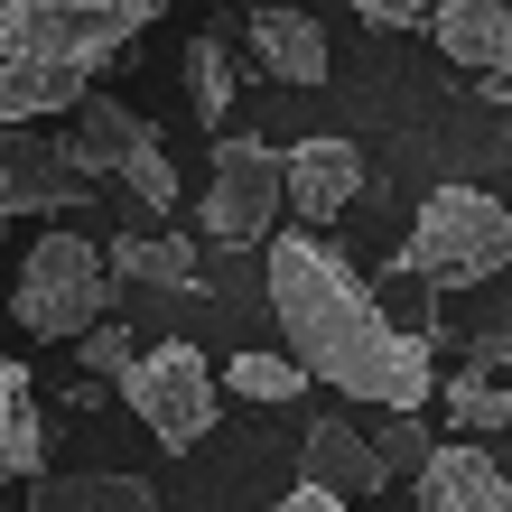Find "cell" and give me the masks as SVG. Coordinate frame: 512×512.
I'll use <instances>...</instances> for the list:
<instances>
[{"label":"cell","mask_w":512,"mask_h":512,"mask_svg":"<svg viewBox=\"0 0 512 512\" xmlns=\"http://www.w3.org/2000/svg\"><path fill=\"white\" fill-rule=\"evenodd\" d=\"M122 410L159 447H196L215 429V410H224V382H215V364H205L196 345H149L131 364V382H122Z\"/></svg>","instance_id":"6"},{"label":"cell","mask_w":512,"mask_h":512,"mask_svg":"<svg viewBox=\"0 0 512 512\" xmlns=\"http://www.w3.org/2000/svg\"><path fill=\"white\" fill-rule=\"evenodd\" d=\"M270 512H354V503H336V494H317V485H298V494H280Z\"/></svg>","instance_id":"24"},{"label":"cell","mask_w":512,"mask_h":512,"mask_svg":"<svg viewBox=\"0 0 512 512\" xmlns=\"http://www.w3.org/2000/svg\"><path fill=\"white\" fill-rule=\"evenodd\" d=\"M159 28V0H0V131L84 112L94 75Z\"/></svg>","instance_id":"2"},{"label":"cell","mask_w":512,"mask_h":512,"mask_svg":"<svg viewBox=\"0 0 512 512\" xmlns=\"http://www.w3.org/2000/svg\"><path fill=\"white\" fill-rule=\"evenodd\" d=\"M84 196H94V177L75 168L66 140H47V131H0V215H10V224L75 215Z\"/></svg>","instance_id":"7"},{"label":"cell","mask_w":512,"mask_h":512,"mask_svg":"<svg viewBox=\"0 0 512 512\" xmlns=\"http://www.w3.org/2000/svg\"><path fill=\"white\" fill-rule=\"evenodd\" d=\"M419 512H512V475L485 447H438V466L419 475Z\"/></svg>","instance_id":"11"},{"label":"cell","mask_w":512,"mask_h":512,"mask_svg":"<svg viewBox=\"0 0 512 512\" xmlns=\"http://www.w3.org/2000/svg\"><path fill=\"white\" fill-rule=\"evenodd\" d=\"M447 419L466 438H494V429H512V391L485 382V373H447Z\"/></svg>","instance_id":"18"},{"label":"cell","mask_w":512,"mask_h":512,"mask_svg":"<svg viewBox=\"0 0 512 512\" xmlns=\"http://www.w3.org/2000/svg\"><path fill=\"white\" fill-rule=\"evenodd\" d=\"M373 447H382V466H391V475H410V485H419V475L438 466V447H447V438H429V419H382Z\"/></svg>","instance_id":"20"},{"label":"cell","mask_w":512,"mask_h":512,"mask_svg":"<svg viewBox=\"0 0 512 512\" xmlns=\"http://www.w3.org/2000/svg\"><path fill=\"white\" fill-rule=\"evenodd\" d=\"M66 149H75V168H84V177H131V159H140V149H159V131H149L131 103L94 94V103L75 112V140H66Z\"/></svg>","instance_id":"12"},{"label":"cell","mask_w":512,"mask_h":512,"mask_svg":"<svg viewBox=\"0 0 512 512\" xmlns=\"http://www.w3.org/2000/svg\"><path fill=\"white\" fill-rule=\"evenodd\" d=\"M401 270L429 289H475V280H503L512 270V205L485 196V187H438L419 205L410 243H401Z\"/></svg>","instance_id":"4"},{"label":"cell","mask_w":512,"mask_h":512,"mask_svg":"<svg viewBox=\"0 0 512 512\" xmlns=\"http://www.w3.org/2000/svg\"><path fill=\"white\" fill-rule=\"evenodd\" d=\"M10 317H19V336H38V345H84L94 326H112V252L94 243V233H38L19 261V298H10Z\"/></svg>","instance_id":"3"},{"label":"cell","mask_w":512,"mask_h":512,"mask_svg":"<svg viewBox=\"0 0 512 512\" xmlns=\"http://www.w3.org/2000/svg\"><path fill=\"white\" fill-rule=\"evenodd\" d=\"M187 103H196V122L224 140V103H233V47H224V28H196V38H187Z\"/></svg>","instance_id":"17"},{"label":"cell","mask_w":512,"mask_h":512,"mask_svg":"<svg viewBox=\"0 0 512 512\" xmlns=\"http://www.w3.org/2000/svg\"><path fill=\"white\" fill-rule=\"evenodd\" d=\"M298 485H317V494H336V503H373V494L391 485V466H382V447L354 429V419H308Z\"/></svg>","instance_id":"9"},{"label":"cell","mask_w":512,"mask_h":512,"mask_svg":"<svg viewBox=\"0 0 512 512\" xmlns=\"http://www.w3.org/2000/svg\"><path fill=\"white\" fill-rule=\"evenodd\" d=\"M429 19L438 10H410V0H364V28H419L429 38Z\"/></svg>","instance_id":"23"},{"label":"cell","mask_w":512,"mask_h":512,"mask_svg":"<svg viewBox=\"0 0 512 512\" xmlns=\"http://www.w3.org/2000/svg\"><path fill=\"white\" fill-rule=\"evenodd\" d=\"M429 38L447 47V66H466L494 103H512V0H447L429 19Z\"/></svg>","instance_id":"8"},{"label":"cell","mask_w":512,"mask_h":512,"mask_svg":"<svg viewBox=\"0 0 512 512\" xmlns=\"http://www.w3.org/2000/svg\"><path fill=\"white\" fill-rule=\"evenodd\" d=\"M103 252H112V280H149V289L196 298V243L187 233H122V243H103Z\"/></svg>","instance_id":"16"},{"label":"cell","mask_w":512,"mask_h":512,"mask_svg":"<svg viewBox=\"0 0 512 512\" xmlns=\"http://www.w3.org/2000/svg\"><path fill=\"white\" fill-rule=\"evenodd\" d=\"M140 354H149V345L131 336V326H122V317H112V326H94V336H84V345H75V364H84V373H94V382H112V391H122V382H131V364H140Z\"/></svg>","instance_id":"21"},{"label":"cell","mask_w":512,"mask_h":512,"mask_svg":"<svg viewBox=\"0 0 512 512\" xmlns=\"http://www.w3.org/2000/svg\"><path fill=\"white\" fill-rule=\"evenodd\" d=\"M270 317H280L298 373L336 382L345 401H373L382 419H419L447 382L438 336L429 326H391L373 280L326 233H280L270 243Z\"/></svg>","instance_id":"1"},{"label":"cell","mask_w":512,"mask_h":512,"mask_svg":"<svg viewBox=\"0 0 512 512\" xmlns=\"http://www.w3.org/2000/svg\"><path fill=\"white\" fill-rule=\"evenodd\" d=\"M354 196H364V149H354V140L317 131V140H298V149H289V205H298V233L336 224Z\"/></svg>","instance_id":"10"},{"label":"cell","mask_w":512,"mask_h":512,"mask_svg":"<svg viewBox=\"0 0 512 512\" xmlns=\"http://www.w3.org/2000/svg\"><path fill=\"white\" fill-rule=\"evenodd\" d=\"M252 56H261L280 84H298V94L336 75V66H326V28H317L308 10H252Z\"/></svg>","instance_id":"13"},{"label":"cell","mask_w":512,"mask_h":512,"mask_svg":"<svg viewBox=\"0 0 512 512\" xmlns=\"http://www.w3.org/2000/svg\"><path fill=\"white\" fill-rule=\"evenodd\" d=\"M28 512H159V494H149V475L75 466V475H47V485H28Z\"/></svg>","instance_id":"14"},{"label":"cell","mask_w":512,"mask_h":512,"mask_svg":"<svg viewBox=\"0 0 512 512\" xmlns=\"http://www.w3.org/2000/svg\"><path fill=\"white\" fill-rule=\"evenodd\" d=\"M122 187H131V196L149 205V215H177V168H168V149H140Z\"/></svg>","instance_id":"22"},{"label":"cell","mask_w":512,"mask_h":512,"mask_svg":"<svg viewBox=\"0 0 512 512\" xmlns=\"http://www.w3.org/2000/svg\"><path fill=\"white\" fill-rule=\"evenodd\" d=\"M298 382L308 373H298L289 354H233L224 364V391H243V401H298Z\"/></svg>","instance_id":"19"},{"label":"cell","mask_w":512,"mask_h":512,"mask_svg":"<svg viewBox=\"0 0 512 512\" xmlns=\"http://www.w3.org/2000/svg\"><path fill=\"white\" fill-rule=\"evenodd\" d=\"M280 205H289V149H270L252 131H233L215 140V177H205V196H196V224L215 233L224 252H243V243H280Z\"/></svg>","instance_id":"5"},{"label":"cell","mask_w":512,"mask_h":512,"mask_svg":"<svg viewBox=\"0 0 512 512\" xmlns=\"http://www.w3.org/2000/svg\"><path fill=\"white\" fill-rule=\"evenodd\" d=\"M0 475L47 485V429H38V382H28V364H0Z\"/></svg>","instance_id":"15"}]
</instances>
